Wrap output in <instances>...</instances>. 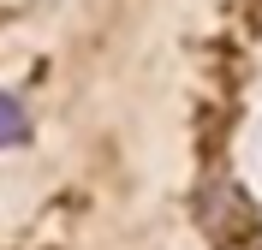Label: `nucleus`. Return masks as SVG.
Returning a JSON list of instances; mask_svg holds the SVG:
<instances>
[{"label":"nucleus","mask_w":262,"mask_h":250,"mask_svg":"<svg viewBox=\"0 0 262 250\" xmlns=\"http://www.w3.org/2000/svg\"><path fill=\"white\" fill-rule=\"evenodd\" d=\"M6 143H24V107L12 96H0V149Z\"/></svg>","instance_id":"obj_1"}]
</instances>
